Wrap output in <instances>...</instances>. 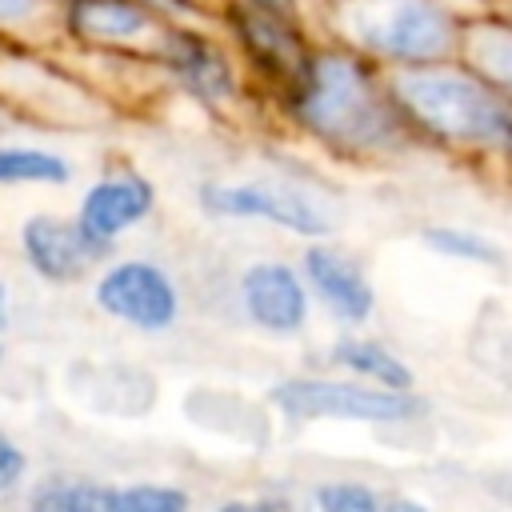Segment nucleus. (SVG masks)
Instances as JSON below:
<instances>
[{
    "mask_svg": "<svg viewBox=\"0 0 512 512\" xmlns=\"http://www.w3.org/2000/svg\"><path fill=\"white\" fill-rule=\"evenodd\" d=\"M280 112L344 160H388L416 144L388 88V72L348 44L312 48L292 84L280 88Z\"/></svg>",
    "mask_w": 512,
    "mask_h": 512,
    "instance_id": "f257e3e1",
    "label": "nucleus"
},
{
    "mask_svg": "<svg viewBox=\"0 0 512 512\" xmlns=\"http://www.w3.org/2000/svg\"><path fill=\"white\" fill-rule=\"evenodd\" d=\"M388 88L416 140L512 160V100L460 60L388 72Z\"/></svg>",
    "mask_w": 512,
    "mask_h": 512,
    "instance_id": "f03ea898",
    "label": "nucleus"
},
{
    "mask_svg": "<svg viewBox=\"0 0 512 512\" xmlns=\"http://www.w3.org/2000/svg\"><path fill=\"white\" fill-rule=\"evenodd\" d=\"M336 28L340 44L388 72L448 64L464 36V20L440 0H336Z\"/></svg>",
    "mask_w": 512,
    "mask_h": 512,
    "instance_id": "7ed1b4c3",
    "label": "nucleus"
},
{
    "mask_svg": "<svg viewBox=\"0 0 512 512\" xmlns=\"http://www.w3.org/2000/svg\"><path fill=\"white\" fill-rule=\"evenodd\" d=\"M268 404L292 424H372L400 428L428 416L420 392H392L356 376H284L268 388Z\"/></svg>",
    "mask_w": 512,
    "mask_h": 512,
    "instance_id": "20e7f679",
    "label": "nucleus"
},
{
    "mask_svg": "<svg viewBox=\"0 0 512 512\" xmlns=\"http://www.w3.org/2000/svg\"><path fill=\"white\" fill-rule=\"evenodd\" d=\"M196 204L212 220H260L300 236L304 244L336 232L332 212L308 188L284 180H204L196 188Z\"/></svg>",
    "mask_w": 512,
    "mask_h": 512,
    "instance_id": "39448f33",
    "label": "nucleus"
},
{
    "mask_svg": "<svg viewBox=\"0 0 512 512\" xmlns=\"http://www.w3.org/2000/svg\"><path fill=\"white\" fill-rule=\"evenodd\" d=\"M92 304L144 336H160L172 332L180 320V284L172 280V272L148 256H116L108 260L96 276H92Z\"/></svg>",
    "mask_w": 512,
    "mask_h": 512,
    "instance_id": "423d86ee",
    "label": "nucleus"
},
{
    "mask_svg": "<svg viewBox=\"0 0 512 512\" xmlns=\"http://www.w3.org/2000/svg\"><path fill=\"white\" fill-rule=\"evenodd\" d=\"M148 56L168 76V84L180 88L200 108L220 112L240 100V68L232 48L204 32L200 24H164Z\"/></svg>",
    "mask_w": 512,
    "mask_h": 512,
    "instance_id": "0eeeda50",
    "label": "nucleus"
},
{
    "mask_svg": "<svg viewBox=\"0 0 512 512\" xmlns=\"http://www.w3.org/2000/svg\"><path fill=\"white\" fill-rule=\"evenodd\" d=\"M220 16H224V28L232 36L236 56L260 80H268L276 92L284 84H292V76L304 68V60L312 52L296 16H280V12L256 8L248 0H224Z\"/></svg>",
    "mask_w": 512,
    "mask_h": 512,
    "instance_id": "6e6552de",
    "label": "nucleus"
},
{
    "mask_svg": "<svg viewBox=\"0 0 512 512\" xmlns=\"http://www.w3.org/2000/svg\"><path fill=\"white\" fill-rule=\"evenodd\" d=\"M236 304L240 316L276 340H292L312 320V288L300 272V264L288 260H252L240 268L236 280Z\"/></svg>",
    "mask_w": 512,
    "mask_h": 512,
    "instance_id": "1a4fd4ad",
    "label": "nucleus"
},
{
    "mask_svg": "<svg viewBox=\"0 0 512 512\" xmlns=\"http://www.w3.org/2000/svg\"><path fill=\"white\" fill-rule=\"evenodd\" d=\"M16 240L24 264L44 284H80L112 256L76 224V216H56V212H32L20 224Z\"/></svg>",
    "mask_w": 512,
    "mask_h": 512,
    "instance_id": "9d476101",
    "label": "nucleus"
},
{
    "mask_svg": "<svg viewBox=\"0 0 512 512\" xmlns=\"http://www.w3.org/2000/svg\"><path fill=\"white\" fill-rule=\"evenodd\" d=\"M300 272L312 288V300H320V308L340 320L344 328H360L372 320L376 312V288H372V276L364 272V264L328 244V240H312L304 244V256H300Z\"/></svg>",
    "mask_w": 512,
    "mask_h": 512,
    "instance_id": "9b49d317",
    "label": "nucleus"
},
{
    "mask_svg": "<svg viewBox=\"0 0 512 512\" xmlns=\"http://www.w3.org/2000/svg\"><path fill=\"white\" fill-rule=\"evenodd\" d=\"M164 20L144 0H64L60 32L84 48L148 52Z\"/></svg>",
    "mask_w": 512,
    "mask_h": 512,
    "instance_id": "f8f14e48",
    "label": "nucleus"
},
{
    "mask_svg": "<svg viewBox=\"0 0 512 512\" xmlns=\"http://www.w3.org/2000/svg\"><path fill=\"white\" fill-rule=\"evenodd\" d=\"M156 212V188L148 176L132 172V168H116L104 172L100 180H92L76 204V224L104 248L112 252L116 240L132 228H140L148 216Z\"/></svg>",
    "mask_w": 512,
    "mask_h": 512,
    "instance_id": "ddd939ff",
    "label": "nucleus"
},
{
    "mask_svg": "<svg viewBox=\"0 0 512 512\" xmlns=\"http://www.w3.org/2000/svg\"><path fill=\"white\" fill-rule=\"evenodd\" d=\"M328 364L340 368L344 376H356L364 384H376V388H392V392H416V372L412 364L392 352L384 340H372V336H340L332 340L328 348Z\"/></svg>",
    "mask_w": 512,
    "mask_h": 512,
    "instance_id": "4468645a",
    "label": "nucleus"
},
{
    "mask_svg": "<svg viewBox=\"0 0 512 512\" xmlns=\"http://www.w3.org/2000/svg\"><path fill=\"white\" fill-rule=\"evenodd\" d=\"M456 60L464 68H472L484 84H492L504 100H512V20H504V16L464 20Z\"/></svg>",
    "mask_w": 512,
    "mask_h": 512,
    "instance_id": "2eb2a0df",
    "label": "nucleus"
},
{
    "mask_svg": "<svg viewBox=\"0 0 512 512\" xmlns=\"http://www.w3.org/2000/svg\"><path fill=\"white\" fill-rule=\"evenodd\" d=\"M104 492L96 476L84 472H44L24 488V512H104Z\"/></svg>",
    "mask_w": 512,
    "mask_h": 512,
    "instance_id": "dca6fc26",
    "label": "nucleus"
},
{
    "mask_svg": "<svg viewBox=\"0 0 512 512\" xmlns=\"http://www.w3.org/2000/svg\"><path fill=\"white\" fill-rule=\"evenodd\" d=\"M72 180L68 156L40 148V144H12L0 140V188L16 184H40V188H60Z\"/></svg>",
    "mask_w": 512,
    "mask_h": 512,
    "instance_id": "f3484780",
    "label": "nucleus"
},
{
    "mask_svg": "<svg viewBox=\"0 0 512 512\" xmlns=\"http://www.w3.org/2000/svg\"><path fill=\"white\" fill-rule=\"evenodd\" d=\"M420 244L428 252H436L440 260H456V264H476V268H504V252L496 240H488L476 228L464 224H428L420 232Z\"/></svg>",
    "mask_w": 512,
    "mask_h": 512,
    "instance_id": "a211bd4d",
    "label": "nucleus"
},
{
    "mask_svg": "<svg viewBox=\"0 0 512 512\" xmlns=\"http://www.w3.org/2000/svg\"><path fill=\"white\" fill-rule=\"evenodd\" d=\"M104 512H192V496L168 480H128L108 484Z\"/></svg>",
    "mask_w": 512,
    "mask_h": 512,
    "instance_id": "6ab92c4d",
    "label": "nucleus"
},
{
    "mask_svg": "<svg viewBox=\"0 0 512 512\" xmlns=\"http://www.w3.org/2000/svg\"><path fill=\"white\" fill-rule=\"evenodd\" d=\"M312 512H384V496L368 480L332 476L312 488Z\"/></svg>",
    "mask_w": 512,
    "mask_h": 512,
    "instance_id": "aec40b11",
    "label": "nucleus"
},
{
    "mask_svg": "<svg viewBox=\"0 0 512 512\" xmlns=\"http://www.w3.org/2000/svg\"><path fill=\"white\" fill-rule=\"evenodd\" d=\"M60 8L64 0H0V36H20L48 16L60 20Z\"/></svg>",
    "mask_w": 512,
    "mask_h": 512,
    "instance_id": "412c9836",
    "label": "nucleus"
},
{
    "mask_svg": "<svg viewBox=\"0 0 512 512\" xmlns=\"http://www.w3.org/2000/svg\"><path fill=\"white\" fill-rule=\"evenodd\" d=\"M28 480V452L0 428V496H12Z\"/></svg>",
    "mask_w": 512,
    "mask_h": 512,
    "instance_id": "4be33fe9",
    "label": "nucleus"
},
{
    "mask_svg": "<svg viewBox=\"0 0 512 512\" xmlns=\"http://www.w3.org/2000/svg\"><path fill=\"white\" fill-rule=\"evenodd\" d=\"M216 512H288L280 500H268V496H256V500H244V496H236V500H224V504H216Z\"/></svg>",
    "mask_w": 512,
    "mask_h": 512,
    "instance_id": "5701e85b",
    "label": "nucleus"
},
{
    "mask_svg": "<svg viewBox=\"0 0 512 512\" xmlns=\"http://www.w3.org/2000/svg\"><path fill=\"white\" fill-rule=\"evenodd\" d=\"M484 488H488L496 500H504V504L512 508V468H496V472H488Z\"/></svg>",
    "mask_w": 512,
    "mask_h": 512,
    "instance_id": "b1692460",
    "label": "nucleus"
},
{
    "mask_svg": "<svg viewBox=\"0 0 512 512\" xmlns=\"http://www.w3.org/2000/svg\"><path fill=\"white\" fill-rule=\"evenodd\" d=\"M384 512H432V508L424 500H416V496H388Z\"/></svg>",
    "mask_w": 512,
    "mask_h": 512,
    "instance_id": "393cba45",
    "label": "nucleus"
},
{
    "mask_svg": "<svg viewBox=\"0 0 512 512\" xmlns=\"http://www.w3.org/2000/svg\"><path fill=\"white\" fill-rule=\"evenodd\" d=\"M256 8H268V12H280V16H296L300 20V4L296 0H248Z\"/></svg>",
    "mask_w": 512,
    "mask_h": 512,
    "instance_id": "a878e982",
    "label": "nucleus"
},
{
    "mask_svg": "<svg viewBox=\"0 0 512 512\" xmlns=\"http://www.w3.org/2000/svg\"><path fill=\"white\" fill-rule=\"evenodd\" d=\"M12 324V292H8V284L0 280V332Z\"/></svg>",
    "mask_w": 512,
    "mask_h": 512,
    "instance_id": "bb28decb",
    "label": "nucleus"
},
{
    "mask_svg": "<svg viewBox=\"0 0 512 512\" xmlns=\"http://www.w3.org/2000/svg\"><path fill=\"white\" fill-rule=\"evenodd\" d=\"M8 124H12V112H8V104H4V100H0V132H4V128H8Z\"/></svg>",
    "mask_w": 512,
    "mask_h": 512,
    "instance_id": "cd10ccee",
    "label": "nucleus"
},
{
    "mask_svg": "<svg viewBox=\"0 0 512 512\" xmlns=\"http://www.w3.org/2000/svg\"><path fill=\"white\" fill-rule=\"evenodd\" d=\"M0 364H4V344H0Z\"/></svg>",
    "mask_w": 512,
    "mask_h": 512,
    "instance_id": "c85d7f7f",
    "label": "nucleus"
},
{
    "mask_svg": "<svg viewBox=\"0 0 512 512\" xmlns=\"http://www.w3.org/2000/svg\"><path fill=\"white\" fill-rule=\"evenodd\" d=\"M0 48H4V36H0Z\"/></svg>",
    "mask_w": 512,
    "mask_h": 512,
    "instance_id": "c756f323",
    "label": "nucleus"
}]
</instances>
